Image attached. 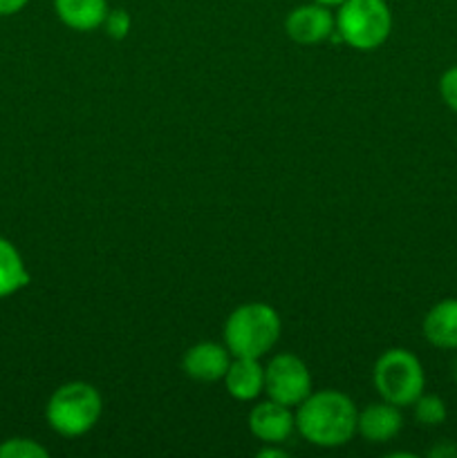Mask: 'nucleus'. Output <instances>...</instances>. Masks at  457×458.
Listing matches in <instances>:
<instances>
[{
    "mask_svg": "<svg viewBox=\"0 0 457 458\" xmlns=\"http://www.w3.org/2000/svg\"><path fill=\"white\" fill-rule=\"evenodd\" d=\"M282 322L273 307L249 302L237 307L224 322V344L233 358H263L276 347Z\"/></svg>",
    "mask_w": 457,
    "mask_h": 458,
    "instance_id": "f03ea898",
    "label": "nucleus"
},
{
    "mask_svg": "<svg viewBox=\"0 0 457 458\" xmlns=\"http://www.w3.org/2000/svg\"><path fill=\"white\" fill-rule=\"evenodd\" d=\"M296 428V416L291 414V407L280 405L276 401H264L251 410L249 429L258 441L267 445H280L282 441L291 437Z\"/></svg>",
    "mask_w": 457,
    "mask_h": 458,
    "instance_id": "6e6552de",
    "label": "nucleus"
},
{
    "mask_svg": "<svg viewBox=\"0 0 457 458\" xmlns=\"http://www.w3.org/2000/svg\"><path fill=\"white\" fill-rule=\"evenodd\" d=\"M285 31L294 43L298 45H318L332 38L336 31V16L332 7L309 3L294 7L285 21Z\"/></svg>",
    "mask_w": 457,
    "mask_h": 458,
    "instance_id": "0eeeda50",
    "label": "nucleus"
},
{
    "mask_svg": "<svg viewBox=\"0 0 457 458\" xmlns=\"http://www.w3.org/2000/svg\"><path fill=\"white\" fill-rule=\"evenodd\" d=\"M424 338L437 349H457V298L435 304L424 318Z\"/></svg>",
    "mask_w": 457,
    "mask_h": 458,
    "instance_id": "f8f14e48",
    "label": "nucleus"
},
{
    "mask_svg": "<svg viewBox=\"0 0 457 458\" xmlns=\"http://www.w3.org/2000/svg\"><path fill=\"white\" fill-rule=\"evenodd\" d=\"M30 271L16 246L0 237V298L18 293L30 284Z\"/></svg>",
    "mask_w": 457,
    "mask_h": 458,
    "instance_id": "4468645a",
    "label": "nucleus"
},
{
    "mask_svg": "<svg viewBox=\"0 0 457 458\" xmlns=\"http://www.w3.org/2000/svg\"><path fill=\"white\" fill-rule=\"evenodd\" d=\"M103 411L101 394L90 383H65L49 396L45 420L56 434L67 438L83 437L99 423Z\"/></svg>",
    "mask_w": 457,
    "mask_h": 458,
    "instance_id": "7ed1b4c3",
    "label": "nucleus"
},
{
    "mask_svg": "<svg viewBox=\"0 0 457 458\" xmlns=\"http://www.w3.org/2000/svg\"><path fill=\"white\" fill-rule=\"evenodd\" d=\"M264 392L272 401L298 407L312 394V374L294 353H278L264 367Z\"/></svg>",
    "mask_w": 457,
    "mask_h": 458,
    "instance_id": "423d86ee",
    "label": "nucleus"
},
{
    "mask_svg": "<svg viewBox=\"0 0 457 458\" xmlns=\"http://www.w3.org/2000/svg\"><path fill=\"white\" fill-rule=\"evenodd\" d=\"M358 411L343 392L323 389L309 394L296 411V429L316 447L348 445L357 434Z\"/></svg>",
    "mask_w": 457,
    "mask_h": 458,
    "instance_id": "f257e3e1",
    "label": "nucleus"
},
{
    "mask_svg": "<svg viewBox=\"0 0 457 458\" xmlns=\"http://www.w3.org/2000/svg\"><path fill=\"white\" fill-rule=\"evenodd\" d=\"M47 447L31 438H7L0 443V458H47Z\"/></svg>",
    "mask_w": 457,
    "mask_h": 458,
    "instance_id": "dca6fc26",
    "label": "nucleus"
},
{
    "mask_svg": "<svg viewBox=\"0 0 457 458\" xmlns=\"http://www.w3.org/2000/svg\"><path fill=\"white\" fill-rule=\"evenodd\" d=\"M231 365V352L227 344L218 343H200L184 353V374L200 383H215L222 380Z\"/></svg>",
    "mask_w": 457,
    "mask_h": 458,
    "instance_id": "1a4fd4ad",
    "label": "nucleus"
},
{
    "mask_svg": "<svg viewBox=\"0 0 457 458\" xmlns=\"http://www.w3.org/2000/svg\"><path fill=\"white\" fill-rule=\"evenodd\" d=\"M287 452L280 450V447H269L267 443H264L263 450L258 452V458H285Z\"/></svg>",
    "mask_w": 457,
    "mask_h": 458,
    "instance_id": "aec40b11",
    "label": "nucleus"
},
{
    "mask_svg": "<svg viewBox=\"0 0 457 458\" xmlns=\"http://www.w3.org/2000/svg\"><path fill=\"white\" fill-rule=\"evenodd\" d=\"M430 456H435V458H439V456H457V447H453V445L435 447V450L430 452Z\"/></svg>",
    "mask_w": 457,
    "mask_h": 458,
    "instance_id": "412c9836",
    "label": "nucleus"
},
{
    "mask_svg": "<svg viewBox=\"0 0 457 458\" xmlns=\"http://www.w3.org/2000/svg\"><path fill=\"white\" fill-rule=\"evenodd\" d=\"M392 12L385 0H345L336 12V34L358 52H372L390 38Z\"/></svg>",
    "mask_w": 457,
    "mask_h": 458,
    "instance_id": "20e7f679",
    "label": "nucleus"
},
{
    "mask_svg": "<svg viewBox=\"0 0 457 458\" xmlns=\"http://www.w3.org/2000/svg\"><path fill=\"white\" fill-rule=\"evenodd\" d=\"M30 4V0H0V16H16Z\"/></svg>",
    "mask_w": 457,
    "mask_h": 458,
    "instance_id": "6ab92c4d",
    "label": "nucleus"
},
{
    "mask_svg": "<svg viewBox=\"0 0 457 458\" xmlns=\"http://www.w3.org/2000/svg\"><path fill=\"white\" fill-rule=\"evenodd\" d=\"M455 380H457V365H455Z\"/></svg>",
    "mask_w": 457,
    "mask_h": 458,
    "instance_id": "5701e85b",
    "label": "nucleus"
},
{
    "mask_svg": "<svg viewBox=\"0 0 457 458\" xmlns=\"http://www.w3.org/2000/svg\"><path fill=\"white\" fill-rule=\"evenodd\" d=\"M103 30H106V34L110 36V38L115 40H124L125 36L130 34V27H133V18H130V13L125 12V9L116 7V9H110L106 16V21H103Z\"/></svg>",
    "mask_w": 457,
    "mask_h": 458,
    "instance_id": "f3484780",
    "label": "nucleus"
},
{
    "mask_svg": "<svg viewBox=\"0 0 457 458\" xmlns=\"http://www.w3.org/2000/svg\"><path fill=\"white\" fill-rule=\"evenodd\" d=\"M54 12L70 30L94 31L103 25L110 7L108 0H54Z\"/></svg>",
    "mask_w": 457,
    "mask_h": 458,
    "instance_id": "ddd939ff",
    "label": "nucleus"
},
{
    "mask_svg": "<svg viewBox=\"0 0 457 458\" xmlns=\"http://www.w3.org/2000/svg\"><path fill=\"white\" fill-rule=\"evenodd\" d=\"M224 387L236 401H255L264 392V367L258 358H236L224 374Z\"/></svg>",
    "mask_w": 457,
    "mask_h": 458,
    "instance_id": "9b49d317",
    "label": "nucleus"
},
{
    "mask_svg": "<svg viewBox=\"0 0 457 458\" xmlns=\"http://www.w3.org/2000/svg\"><path fill=\"white\" fill-rule=\"evenodd\" d=\"M314 3L325 4V7H339V4L345 3V0H314Z\"/></svg>",
    "mask_w": 457,
    "mask_h": 458,
    "instance_id": "4be33fe9",
    "label": "nucleus"
},
{
    "mask_svg": "<svg viewBox=\"0 0 457 458\" xmlns=\"http://www.w3.org/2000/svg\"><path fill=\"white\" fill-rule=\"evenodd\" d=\"M403 416L401 407L392 403H372L366 410L358 411L357 432L367 443H388L401 432Z\"/></svg>",
    "mask_w": 457,
    "mask_h": 458,
    "instance_id": "9d476101",
    "label": "nucleus"
},
{
    "mask_svg": "<svg viewBox=\"0 0 457 458\" xmlns=\"http://www.w3.org/2000/svg\"><path fill=\"white\" fill-rule=\"evenodd\" d=\"M372 380L385 403L408 407L424 394L426 374L419 358L401 347L388 349L376 360Z\"/></svg>",
    "mask_w": 457,
    "mask_h": 458,
    "instance_id": "39448f33",
    "label": "nucleus"
},
{
    "mask_svg": "<svg viewBox=\"0 0 457 458\" xmlns=\"http://www.w3.org/2000/svg\"><path fill=\"white\" fill-rule=\"evenodd\" d=\"M439 97L453 112H457V65L448 67L439 79Z\"/></svg>",
    "mask_w": 457,
    "mask_h": 458,
    "instance_id": "a211bd4d",
    "label": "nucleus"
},
{
    "mask_svg": "<svg viewBox=\"0 0 457 458\" xmlns=\"http://www.w3.org/2000/svg\"><path fill=\"white\" fill-rule=\"evenodd\" d=\"M412 405H415L417 423L424 425V428H439L448 416L446 403L435 394H421Z\"/></svg>",
    "mask_w": 457,
    "mask_h": 458,
    "instance_id": "2eb2a0df",
    "label": "nucleus"
}]
</instances>
